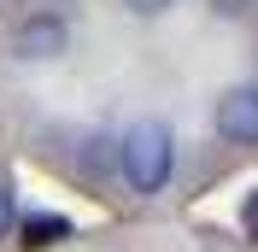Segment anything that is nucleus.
Returning a JSON list of instances; mask_svg holds the SVG:
<instances>
[{"label":"nucleus","instance_id":"f257e3e1","mask_svg":"<svg viewBox=\"0 0 258 252\" xmlns=\"http://www.w3.org/2000/svg\"><path fill=\"white\" fill-rule=\"evenodd\" d=\"M170 164H176V135H170V123H135L123 135V176L135 194H159L164 182H170Z\"/></svg>","mask_w":258,"mask_h":252},{"label":"nucleus","instance_id":"f03ea898","mask_svg":"<svg viewBox=\"0 0 258 252\" xmlns=\"http://www.w3.org/2000/svg\"><path fill=\"white\" fill-rule=\"evenodd\" d=\"M223 141H258V88H229L211 111Z\"/></svg>","mask_w":258,"mask_h":252},{"label":"nucleus","instance_id":"7ed1b4c3","mask_svg":"<svg viewBox=\"0 0 258 252\" xmlns=\"http://www.w3.org/2000/svg\"><path fill=\"white\" fill-rule=\"evenodd\" d=\"M64 41H71V30H64L59 18H24L12 30V53L18 59H59Z\"/></svg>","mask_w":258,"mask_h":252},{"label":"nucleus","instance_id":"20e7f679","mask_svg":"<svg viewBox=\"0 0 258 252\" xmlns=\"http://www.w3.org/2000/svg\"><path fill=\"white\" fill-rule=\"evenodd\" d=\"M64 235H71V223L53 217V211H30L24 217V246H59Z\"/></svg>","mask_w":258,"mask_h":252},{"label":"nucleus","instance_id":"39448f33","mask_svg":"<svg viewBox=\"0 0 258 252\" xmlns=\"http://www.w3.org/2000/svg\"><path fill=\"white\" fill-rule=\"evenodd\" d=\"M6 229H12V194H6V182H0V240H6Z\"/></svg>","mask_w":258,"mask_h":252},{"label":"nucleus","instance_id":"423d86ee","mask_svg":"<svg viewBox=\"0 0 258 252\" xmlns=\"http://www.w3.org/2000/svg\"><path fill=\"white\" fill-rule=\"evenodd\" d=\"M129 6H135V12H164L170 0H129Z\"/></svg>","mask_w":258,"mask_h":252}]
</instances>
